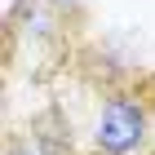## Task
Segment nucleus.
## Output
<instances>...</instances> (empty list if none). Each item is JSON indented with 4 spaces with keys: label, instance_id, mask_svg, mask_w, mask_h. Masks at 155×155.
<instances>
[{
    "label": "nucleus",
    "instance_id": "f257e3e1",
    "mask_svg": "<svg viewBox=\"0 0 155 155\" xmlns=\"http://www.w3.org/2000/svg\"><path fill=\"white\" fill-rule=\"evenodd\" d=\"M155 129V97L142 84H115L97 102L84 155H146Z\"/></svg>",
    "mask_w": 155,
    "mask_h": 155
},
{
    "label": "nucleus",
    "instance_id": "f03ea898",
    "mask_svg": "<svg viewBox=\"0 0 155 155\" xmlns=\"http://www.w3.org/2000/svg\"><path fill=\"white\" fill-rule=\"evenodd\" d=\"M0 155H84V142L75 137L67 111L58 102H49V107L31 111L27 120L9 124Z\"/></svg>",
    "mask_w": 155,
    "mask_h": 155
},
{
    "label": "nucleus",
    "instance_id": "7ed1b4c3",
    "mask_svg": "<svg viewBox=\"0 0 155 155\" xmlns=\"http://www.w3.org/2000/svg\"><path fill=\"white\" fill-rule=\"evenodd\" d=\"M53 5H62V9H75V5H84V0H53Z\"/></svg>",
    "mask_w": 155,
    "mask_h": 155
}]
</instances>
